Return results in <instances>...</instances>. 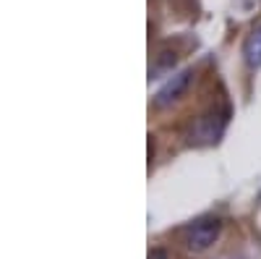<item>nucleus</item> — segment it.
I'll return each mask as SVG.
<instances>
[{
  "label": "nucleus",
  "mask_w": 261,
  "mask_h": 259,
  "mask_svg": "<svg viewBox=\"0 0 261 259\" xmlns=\"http://www.w3.org/2000/svg\"><path fill=\"white\" fill-rule=\"evenodd\" d=\"M220 233H222V223H220V220H217V218H201V220L191 223V225L183 230V244H186L188 251L201 254V251H206L217 239H220Z\"/></svg>",
  "instance_id": "f257e3e1"
},
{
  "label": "nucleus",
  "mask_w": 261,
  "mask_h": 259,
  "mask_svg": "<svg viewBox=\"0 0 261 259\" xmlns=\"http://www.w3.org/2000/svg\"><path fill=\"white\" fill-rule=\"evenodd\" d=\"M175 60H178V55H175V53L162 50V53L157 55V60H154V66L149 68V74H154L151 79H157L160 74H167V71H172V68H175Z\"/></svg>",
  "instance_id": "20e7f679"
},
{
  "label": "nucleus",
  "mask_w": 261,
  "mask_h": 259,
  "mask_svg": "<svg viewBox=\"0 0 261 259\" xmlns=\"http://www.w3.org/2000/svg\"><path fill=\"white\" fill-rule=\"evenodd\" d=\"M146 259H170V256H167V251H165V249H151Z\"/></svg>",
  "instance_id": "39448f33"
},
{
  "label": "nucleus",
  "mask_w": 261,
  "mask_h": 259,
  "mask_svg": "<svg viewBox=\"0 0 261 259\" xmlns=\"http://www.w3.org/2000/svg\"><path fill=\"white\" fill-rule=\"evenodd\" d=\"M243 55H246V63H248V68H261V27H256L246 42H243Z\"/></svg>",
  "instance_id": "7ed1b4c3"
},
{
  "label": "nucleus",
  "mask_w": 261,
  "mask_h": 259,
  "mask_svg": "<svg viewBox=\"0 0 261 259\" xmlns=\"http://www.w3.org/2000/svg\"><path fill=\"white\" fill-rule=\"evenodd\" d=\"M191 79H193V71H180L175 76H170L165 84H162V89L154 95V107H170V105H175L186 92H188V86H191Z\"/></svg>",
  "instance_id": "f03ea898"
}]
</instances>
